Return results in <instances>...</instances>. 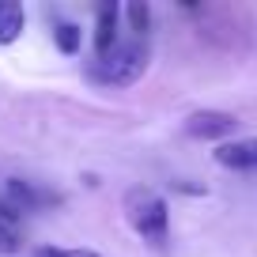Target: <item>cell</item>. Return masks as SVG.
Returning a JSON list of instances; mask_svg holds the SVG:
<instances>
[{"mask_svg":"<svg viewBox=\"0 0 257 257\" xmlns=\"http://www.w3.org/2000/svg\"><path fill=\"white\" fill-rule=\"evenodd\" d=\"M216 163L227 170H257V137L253 140H227L216 148Z\"/></svg>","mask_w":257,"mask_h":257,"instance_id":"obj_5","label":"cell"},{"mask_svg":"<svg viewBox=\"0 0 257 257\" xmlns=\"http://www.w3.org/2000/svg\"><path fill=\"white\" fill-rule=\"evenodd\" d=\"M23 27H27L23 4H19V0H0V46H12V42H19Z\"/></svg>","mask_w":257,"mask_h":257,"instance_id":"obj_7","label":"cell"},{"mask_svg":"<svg viewBox=\"0 0 257 257\" xmlns=\"http://www.w3.org/2000/svg\"><path fill=\"white\" fill-rule=\"evenodd\" d=\"M125 216H128V227L155 249H167L170 242V208L155 189L148 185H137V189L125 193Z\"/></svg>","mask_w":257,"mask_h":257,"instance_id":"obj_2","label":"cell"},{"mask_svg":"<svg viewBox=\"0 0 257 257\" xmlns=\"http://www.w3.org/2000/svg\"><path fill=\"white\" fill-rule=\"evenodd\" d=\"M4 201L19 212H42V208H57L61 204V193L46 189L38 182H27V178H8L4 182Z\"/></svg>","mask_w":257,"mask_h":257,"instance_id":"obj_4","label":"cell"},{"mask_svg":"<svg viewBox=\"0 0 257 257\" xmlns=\"http://www.w3.org/2000/svg\"><path fill=\"white\" fill-rule=\"evenodd\" d=\"M34 257H46V253H42V249H38V253H34Z\"/></svg>","mask_w":257,"mask_h":257,"instance_id":"obj_12","label":"cell"},{"mask_svg":"<svg viewBox=\"0 0 257 257\" xmlns=\"http://www.w3.org/2000/svg\"><path fill=\"white\" fill-rule=\"evenodd\" d=\"M182 133L189 140H219V144H227V137L238 133V117L227 110H197L185 117Z\"/></svg>","mask_w":257,"mask_h":257,"instance_id":"obj_3","label":"cell"},{"mask_svg":"<svg viewBox=\"0 0 257 257\" xmlns=\"http://www.w3.org/2000/svg\"><path fill=\"white\" fill-rule=\"evenodd\" d=\"M117 4H102L95 16V57L110 53L113 46H117Z\"/></svg>","mask_w":257,"mask_h":257,"instance_id":"obj_6","label":"cell"},{"mask_svg":"<svg viewBox=\"0 0 257 257\" xmlns=\"http://www.w3.org/2000/svg\"><path fill=\"white\" fill-rule=\"evenodd\" d=\"M19 246H23V242H19V231L0 223V253H19Z\"/></svg>","mask_w":257,"mask_h":257,"instance_id":"obj_10","label":"cell"},{"mask_svg":"<svg viewBox=\"0 0 257 257\" xmlns=\"http://www.w3.org/2000/svg\"><path fill=\"white\" fill-rule=\"evenodd\" d=\"M53 42H57V49H61L64 57H76L80 46H83V31L76 23H57L53 27Z\"/></svg>","mask_w":257,"mask_h":257,"instance_id":"obj_8","label":"cell"},{"mask_svg":"<svg viewBox=\"0 0 257 257\" xmlns=\"http://www.w3.org/2000/svg\"><path fill=\"white\" fill-rule=\"evenodd\" d=\"M148 61H152V49L144 42H117L110 53L87 64V80L98 87H133L148 72Z\"/></svg>","mask_w":257,"mask_h":257,"instance_id":"obj_1","label":"cell"},{"mask_svg":"<svg viewBox=\"0 0 257 257\" xmlns=\"http://www.w3.org/2000/svg\"><path fill=\"white\" fill-rule=\"evenodd\" d=\"M125 16H128V27H133L137 34H148V31H152V8H148L144 0L128 4V8H125Z\"/></svg>","mask_w":257,"mask_h":257,"instance_id":"obj_9","label":"cell"},{"mask_svg":"<svg viewBox=\"0 0 257 257\" xmlns=\"http://www.w3.org/2000/svg\"><path fill=\"white\" fill-rule=\"evenodd\" d=\"M42 253L46 257H98V253H91V249H53V246H46Z\"/></svg>","mask_w":257,"mask_h":257,"instance_id":"obj_11","label":"cell"}]
</instances>
